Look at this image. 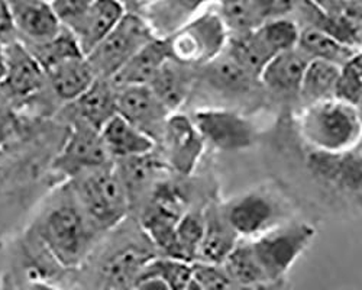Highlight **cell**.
I'll use <instances>...</instances> for the list:
<instances>
[{"label":"cell","mask_w":362,"mask_h":290,"mask_svg":"<svg viewBox=\"0 0 362 290\" xmlns=\"http://www.w3.org/2000/svg\"><path fill=\"white\" fill-rule=\"evenodd\" d=\"M153 154L154 153L116 160V170L127 189L129 203L135 202V199L139 195H142L146 190V187L151 186L158 168L161 167L158 161L153 157Z\"/></svg>","instance_id":"26"},{"label":"cell","mask_w":362,"mask_h":290,"mask_svg":"<svg viewBox=\"0 0 362 290\" xmlns=\"http://www.w3.org/2000/svg\"><path fill=\"white\" fill-rule=\"evenodd\" d=\"M297 47L309 55L312 60H323L344 66L355 54V47L346 45L332 35L316 28H306L300 31Z\"/></svg>","instance_id":"25"},{"label":"cell","mask_w":362,"mask_h":290,"mask_svg":"<svg viewBox=\"0 0 362 290\" xmlns=\"http://www.w3.org/2000/svg\"><path fill=\"white\" fill-rule=\"evenodd\" d=\"M9 135V120L4 110H0V145L5 142Z\"/></svg>","instance_id":"40"},{"label":"cell","mask_w":362,"mask_h":290,"mask_svg":"<svg viewBox=\"0 0 362 290\" xmlns=\"http://www.w3.org/2000/svg\"><path fill=\"white\" fill-rule=\"evenodd\" d=\"M8 71L4 86L12 96L25 99L38 93L45 83L47 74L34 54L18 38L5 44Z\"/></svg>","instance_id":"13"},{"label":"cell","mask_w":362,"mask_h":290,"mask_svg":"<svg viewBox=\"0 0 362 290\" xmlns=\"http://www.w3.org/2000/svg\"><path fill=\"white\" fill-rule=\"evenodd\" d=\"M222 266L236 286H251L269 282L254 254L251 240H239Z\"/></svg>","instance_id":"27"},{"label":"cell","mask_w":362,"mask_h":290,"mask_svg":"<svg viewBox=\"0 0 362 290\" xmlns=\"http://www.w3.org/2000/svg\"><path fill=\"white\" fill-rule=\"evenodd\" d=\"M117 115L153 138L156 142L163 139L167 120L171 112L151 91L148 84L125 86L116 89Z\"/></svg>","instance_id":"8"},{"label":"cell","mask_w":362,"mask_h":290,"mask_svg":"<svg viewBox=\"0 0 362 290\" xmlns=\"http://www.w3.org/2000/svg\"><path fill=\"white\" fill-rule=\"evenodd\" d=\"M206 226L196 261L209 265H223L240 240L226 221L223 211L214 208L204 214Z\"/></svg>","instance_id":"19"},{"label":"cell","mask_w":362,"mask_h":290,"mask_svg":"<svg viewBox=\"0 0 362 290\" xmlns=\"http://www.w3.org/2000/svg\"><path fill=\"white\" fill-rule=\"evenodd\" d=\"M132 290H171V287L157 276H141Z\"/></svg>","instance_id":"37"},{"label":"cell","mask_w":362,"mask_h":290,"mask_svg":"<svg viewBox=\"0 0 362 290\" xmlns=\"http://www.w3.org/2000/svg\"><path fill=\"white\" fill-rule=\"evenodd\" d=\"M171 60L187 67H203L222 54L226 42V28L221 15H203L171 38H167Z\"/></svg>","instance_id":"6"},{"label":"cell","mask_w":362,"mask_h":290,"mask_svg":"<svg viewBox=\"0 0 362 290\" xmlns=\"http://www.w3.org/2000/svg\"><path fill=\"white\" fill-rule=\"evenodd\" d=\"M26 290H58V289L51 286L49 283L42 282V280H33L31 283L28 284Z\"/></svg>","instance_id":"41"},{"label":"cell","mask_w":362,"mask_h":290,"mask_svg":"<svg viewBox=\"0 0 362 290\" xmlns=\"http://www.w3.org/2000/svg\"><path fill=\"white\" fill-rule=\"evenodd\" d=\"M233 290H286V282L284 279L269 280V282L251 284V286H235Z\"/></svg>","instance_id":"38"},{"label":"cell","mask_w":362,"mask_h":290,"mask_svg":"<svg viewBox=\"0 0 362 290\" xmlns=\"http://www.w3.org/2000/svg\"><path fill=\"white\" fill-rule=\"evenodd\" d=\"M100 135L109 156L116 160L151 154L157 145L153 138L117 113L100 129Z\"/></svg>","instance_id":"17"},{"label":"cell","mask_w":362,"mask_h":290,"mask_svg":"<svg viewBox=\"0 0 362 290\" xmlns=\"http://www.w3.org/2000/svg\"><path fill=\"white\" fill-rule=\"evenodd\" d=\"M361 103H362V102H361Z\"/></svg>","instance_id":"44"},{"label":"cell","mask_w":362,"mask_h":290,"mask_svg":"<svg viewBox=\"0 0 362 290\" xmlns=\"http://www.w3.org/2000/svg\"><path fill=\"white\" fill-rule=\"evenodd\" d=\"M156 38L153 28L139 15L127 12L113 31L86 55L96 77L112 79L149 41Z\"/></svg>","instance_id":"4"},{"label":"cell","mask_w":362,"mask_h":290,"mask_svg":"<svg viewBox=\"0 0 362 290\" xmlns=\"http://www.w3.org/2000/svg\"><path fill=\"white\" fill-rule=\"evenodd\" d=\"M185 290H202V289H200V287L194 283V280H193V282H192V283H190Z\"/></svg>","instance_id":"42"},{"label":"cell","mask_w":362,"mask_h":290,"mask_svg":"<svg viewBox=\"0 0 362 290\" xmlns=\"http://www.w3.org/2000/svg\"><path fill=\"white\" fill-rule=\"evenodd\" d=\"M127 6L120 0H95L71 29L84 55L92 52L127 15Z\"/></svg>","instance_id":"14"},{"label":"cell","mask_w":362,"mask_h":290,"mask_svg":"<svg viewBox=\"0 0 362 290\" xmlns=\"http://www.w3.org/2000/svg\"><path fill=\"white\" fill-rule=\"evenodd\" d=\"M193 280L202 290H233L235 283L222 265H209L194 261Z\"/></svg>","instance_id":"33"},{"label":"cell","mask_w":362,"mask_h":290,"mask_svg":"<svg viewBox=\"0 0 362 290\" xmlns=\"http://www.w3.org/2000/svg\"><path fill=\"white\" fill-rule=\"evenodd\" d=\"M77 192L90 224L110 229L127 216L131 207L127 189L116 166H105L81 174Z\"/></svg>","instance_id":"2"},{"label":"cell","mask_w":362,"mask_h":290,"mask_svg":"<svg viewBox=\"0 0 362 290\" xmlns=\"http://www.w3.org/2000/svg\"><path fill=\"white\" fill-rule=\"evenodd\" d=\"M16 38L28 45L42 44L62 31L51 5L45 0H8Z\"/></svg>","instance_id":"12"},{"label":"cell","mask_w":362,"mask_h":290,"mask_svg":"<svg viewBox=\"0 0 362 290\" xmlns=\"http://www.w3.org/2000/svg\"><path fill=\"white\" fill-rule=\"evenodd\" d=\"M165 145L168 163L180 174H190L204 149V141L193 121L185 115L171 113L161 139Z\"/></svg>","instance_id":"11"},{"label":"cell","mask_w":362,"mask_h":290,"mask_svg":"<svg viewBox=\"0 0 362 290\" xmlns=\"http://www.w3.org/2000/svg\"><path fill=\"white\" fill-rule=\"evenodd\" d=\"M316 231L308 222L279 224L251 240L254 254L268 280L284 279L294 261L305 253Z\"/></svg>","instance_id":"3"},{"label":"cell","mask_w":362,"mask_h":290,"mask_svg":"<svg viewBox=\"0 0 362 290\" xmlns=\"http://www.w3.org/2000/svg\"><path fill=\"white\" fill-rule=\"evenodd\" d=\"M156 257L153 251L144 247L127 245L109 257L103 266V276L115 289L131 287L132 290L144 269Z\"/></svg>","instance_id":"22"},{"label":"cell","mask_w":362,"mask_h":290,"mask_svg":"<svg viewBox=\"0 0 362 290\" xmlns=\"http://www.w3.org/2000/svg\"><path fill=\"white\" fill-rule=\"evenodd\" d=\"M342 67L323 60H312L300 84L298 98L306 106L335 98Z\"/></svg>","instance_id":"24"},{"label":"cell","mask_w":362,"mask_h":290,"mask_svg":"<svg viewBox=\"0 0 362 290\" xmlns=\"http://www.w3.org/2000/svg\"><path fill=\"white\" fill-rule=\"evenodd\" d=\"M223 215L239 238H257L277 226L280 208L274 199L252 192L230 200L223 207Z\"/></svg>","instance_id":"9"},{"label":"cell","mask_w":362,"mask_h":290,"mask_svg":"<svg viewBox=\"0 0 362 290\" xmlns=\"http://www.w3.org/2000/svg\"><path fill=\"white\" fill-rule=\"evenodd\" d=\"M110 158L100 132L77 118L62 156L57 158V167L77 176L110 164Z\"/></svg>","instance_id":"10"},{"label":"cell","mask_w":362,"mask_h":290,"mask_svg":"<svg viewBox=\"0 0 362 290\" xmlns=\"http://www.w3.org/2000/svg\"><path fill=\"white\" fill-rule=\"evenodd\" d=\"M221 18L225 28L233 33V37L250 34L264 23L250 0H226Z\"/></svg>","instance_id":"32"},{"label":"cell","mask_w":362,"mask_h":290,"mask_svg":"<svg viewBox=\"0 0 362 290\" xmlns=\"http://www.w3.org/2000/svg\"><path fill=\"white\" fill-rule=\"evenodd\" d=\"M171 60V51L167 38H154L142 47L131 60L120 69L112 79L115 89L125 86L149 84L160 69Z\"/></svg>","instance_id":"16"},{"label":"cell","mask_w":362,"mask_h":290,"mask_svg":"<svg viewBox=\"0 0 362 290\" xmlns=\"http://www.w3.org/2000/svg\"><path fill=\"white\" fill-rule=\"evenodd\" d=\"M8 71V63H6V47L5 44L0 42V84H4L5 77Z\"/></svg>","instance_id":"39"},{"label":"cell","mask_w":362,"mask_h":290,"mask_svg":"<svg viewBox=\"0 0 362 290\" xmlns=\"http://www.w3.org/2000/svg\"><path fill=\"white\" fill-rule=\"evenodd\" d=\"M312 58L298 47L280 52L265 66L259 83L276 95L298 96L301 80Z\"/></svg>","instance_id":"15"},{"label":"cell","mask_w":362,"mask_h":290,"mask_svg":"<svg viewBox=\"0 0 362 290\" xmlns=\"http://www.w3.org/2000/svg\"><path fill=\"white\" fill-rule=\"evenodd\" d=\"M23 44V42H22ZM29 51L34 54V57L44 69V71L49 70L51 67L64 63L71 58L86 57L76 40V37L63 26L62 31L52 40L42 42V44H33L28 45L23 44Z\"/></svg>","instance_id":"28"},{"label":"cell","mask_w":362,"mask_h":290,"mask_svg":"<svg viewBox=\"0 0 362 290\" xmlns=\"http://www.w3.org/2000/svg\"><path fill=\"white\" fill-rule=\"evenodd\" d=\"M55 95L67 102H76L98 79L86 57L71 58L45 71Z\"/></svg>","instance_id":"20"},{"label":"cell","mask_w":362,"mask_h":290,"mask_svg":"<svg viewBox=\"0 0 362 290\" xmlns=\"http://www.w3.org/2000/svg\"><path fill=\"white\" fill-rule=\"evenodd\" d=\"M192 121L203 141L221 151L245 150L255 141L254 125L245 116L228 108L199 109Z\"/></svg>","instance_id":"7"},{"label":"cell","mask_w":362,"mask_h":290,"mask_svg":"<svg viewBox=\"0 0 362 290\" xmlns=\"http://www.w3.org/2000/svg\"><path fill=\"white\" fill-rule=\"evenodd\" d=\"M200 79L214 91L226 96L250 95L255 89V84L259 83L257 77L240 67L228 52L204 64Z\"/></svg>","instance_id":"18"},{"label":"cell","mask_w":362,"mask_h":290,"mask_svg":"<svg viewBox=\"0 0 362 290\" xmlns=\"http://www.w3.org/2000/svg\"><path fill=\"white\" fill-rule=\"evenodd\" d=\"M78 120L100 132L117 113L116 89L109 79L98 77L90 89L76 102Z\"/></svg>","instance_id":"23"},{"label":"cell","mask_w":362,"mask_h":290,"mask_svg":"<svg viewBox=\"0 0 362 290\" xmlns=\"http://www.w3.org/2000/svg\"><path fill=\"white\" fill-rule=\"evenodd\" d=\"M16 40V31L8 0H0V42L8 44Z\"/></svg>","instance_id":"36"},{"label":"cell","mask_w":362,"mask_h":290,"mask_svg":"<svg viewBox=\"0 0 362 290\" xmlns=\"http://www.w3.org/2000/svg\"><path fill=\"white\" fill-rule=\"evenodd\" d=\"M250 2L265 23L268 21L286 18L297 8L301 0H250Z\"/></svg>","instance_id":"35"},{"label":"cell","mask_w":362,"mask_h":290,"mask_svg":"<svg viewBox=\"0 0 362 290\" xmlns=\"http://www.w3.org/2000/svg\"><path fill=\"white\" fill-rule=\"evenodd\" d=\"M206 219L203 212H186L177 222L175 240L180 260L194 263L204 236Z\"/></svg>","instance_id":"29"},{"label":"cell","mask_w":362,"mask_h":290,"mask_svg":"<svg viewBox=\"0 0 362 290\" xmlns=\"http://www.w3.org/2000/svg\"><path fill=\"white\" fill-rule=\"evenodd\" d=\"M40 237L48 253L63 267H77L84 260L90 234L84 215L74 207L52 209L40 226Z\"/></svg>","instance_id":"5"},{"label":"cell","mask_w":362,"mask_h":290,"mask_svg":"<svg viewBox=\"0 0 362 290\" xmlns=\"http://www.w3.org/2000/svg\"><path fill=\"white\" fill-rule=\"evenodd\" d=\"M45 2H48V4H51V2H52V0H45Z\"/></svg>","instance_id":"43"},{"label":"cell","mask_w":362,"mask_h":290,"mask_svg":"<svg viewBox=\"0 0 362 290\" xmlns=\"http://www.w3.org/2000/svg\"><path fill=\"white\" fill-rule=\"evenodd\" d=\"M194 84V74L190 67L174 60H168L149 81L151 91L173 113L183 106Z\"/></svg>","instance_id":"21"},{"label":"cell","mask_w":362,"mask_h":290,"mask_svg":"<svg viewBox=\"0 0 362 290\" xmlns=\"http://www.w3.org/2000/svg\"><path fill=\"white\" fill-rule=\"evenodd\" d=\"M301 132L322 151L341 153L359 139L362 118L358 106L330 98L306 106L300 118Z\"/></svg>","instance_id":"1"},{"label":"cell","mask_w":362,"mask_h":290,"mask_svg":"<svg viewBox=\"0 0 362 290\" xmlns=\"http://www.w3.org/2000/svg\"><path fill=\"white\" fill-rule=\"evenodd\" d=\"M257 37L274 57L298 44L300 28L290 19L281 18L262 23L255 31Z\"/></svg>","instance_id":"30"},{"label":"cell","mask_w":362,"mask_h":290,"mask_svg":"<svg viewBox=\"0 0 362 290\" xmlns=\"http://www.w3.org/2000/svg\"><path fill=\"white\" fill-rule=\"evenodd\" d=\"M141 276H157L163 279L171 290H185L193 282V263L164 255L156 257L149 261Z\"/></svg>","instance_id":"31"},{"label":"cell","mask_w":362,"mask_h":290,"mask_svg":"<svg viewBox=\"0 0 362 290\" xmlns=\"http://www.w3.org/2000/svg\"><path fill=\"white\" fill-rule=\"evenodd\" d=\"M93 2L95 0H52L49 5L62 26L71 31Z\"/></svg>","instance_id":"34"}]
</instances>
